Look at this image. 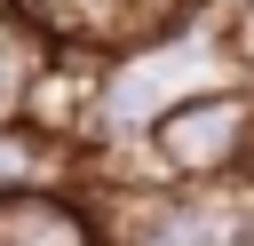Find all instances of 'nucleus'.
<instances>
[{"instance_id": "4", "label": "nucleus", "mask_w": 254, "mask_h": 246, "mask_svg": "<svg viewBox=\"0 0 254 246\" xmlns=\"http://www.w3.org/2000/svg\"><path fill=\"white\" fill-rule=\"evenodd\" d=\"M0 246H103V230L79 198L24 190V198H0Z\"/></svg>"}, {"instance_id": "1", "label": "nucleus", "mask_w": 254, "mask_h": 246, "mask_svg": "<svg viewBox=\"0 0 254 246\" xmlns=\"http://www.w3.org/2000/svg\"><path fill=\"white\" fill-rule=\"evenodd\" d=\"M214 87H230V48L222 40H190V32H175V40H159V48H135V56H111L103 71H95V135H151L167 111H183L190 95H214Z\"/></svg>"}, {"instance_id": "7", "label": "nucleus", "mask_w": 254, "mask_h": 246, "mask_svg": "<svg viewBox=\"0 0 254 246\" xmlns=\"http://www.w3.org/2000/svg\"><path fill=\"white\" fill-rule=\"evenodd\" d=\"M214 230H222V222H206L190 198H175V206H159V214L143 222V246H214Z\"/></svg>"}, {"instance_id": "8", "label": "nucleus", "mask_w": 254, "mask_h": 246, "mask_svg": "<svg viewBox=\"0 0 254 246\" xmlns=\"http://www.w3.org/2000/svg\"><path fill=\"white\" fill-rule=\"evenodd\" d=\"M214 246H254V222H222V230H214Z\"/></svg>"}, {"instance_id": "2", "label": "nucleus", "mask_w": 254, "mask_h": 246, "mask_svg": "<svg viewBox=\"0 0 254 246\" xmlns=\"http://www.w3.org/2000/svg\"><path fill=\"white\" fill-rule=\"evenodd\" d=\"M16 16L56 56L111 63V56H135V48H159V40L190 32L198 0H16Z\"/></svg>"}, {"instance_id": "5", "label": "nucleus", "mask_w": 254, "mask_h": 246, "mask_svg": "<svg viewBox=\"0 0 254 246\" xmlns=\"http://www.w3.org/2000/svg\"><path fill=\"white\" fill-rule=\"evenodd\" d=\"M71 175V143L32 127V119H8L0 127V198H24V190H64Z\"/></svg>"}, {"instance_id": "3", "label": "nucleus", "mask_w": 254, "mask_h": 246, "mask_svg": "<svg viewBox=\"0 0 254 246\" xmlns=\"http://www.w3.org/2000/svg\"><path fill=\"white\" fill-rule=\"evenodd\" d=\"M151 151H159V167L183 175V183H214V175L246 167V151H254V95H246V87L190 95L183 111H167V119L151 127Z\"/></svg>"}, {"instance_id": "6", "label": "nucleus", "mask_w": 254, "mask_h": 246, "mask_svg": "<svg viewBox=\"0 0 254 246\" xmlns=\"http://www.w3.org/2000/svg\"><path fill=\"white\" fill-rule=\"evenodd\" d=\"M48 56H56V48H48L16 8H0V127H8V119H24V103H32V87H40Z\"/></svg>"}]
</instances>
